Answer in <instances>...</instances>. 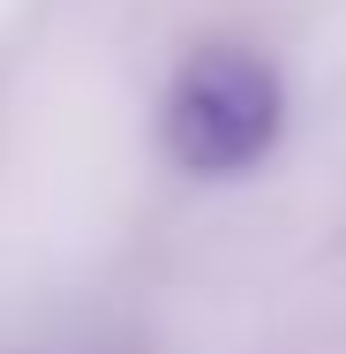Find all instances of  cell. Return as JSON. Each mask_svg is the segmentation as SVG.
<instances>
[{"label": "cell", "mask_w": 346, "mask_h": 354, "mask_svg": "<svg viewBox=\"0 0 346 354\" xmlns=\"http://www.w3.org/2000/svg\"><path fill=\"white\" fill-rule=\"evenodd\" d=\"M278 121H286V91H278L271 61L241 46H211L173 75L166 151L189 174H249L278 143Z\"/></svg>", "instance_id": "1"}]
</instances>
